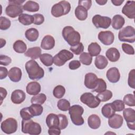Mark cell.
Instances as JSON below:
<instances>
[{"instance_id": "obj_43", "label": "cell", "mask_w": 135, "mask_h": 135, "mask_svg": "<svg viewBox=\"0 0 135 135\" xmlns=\"http://www.w3.org/2000/svg\"><path fill=\"white\" fill-rule=\"evenodd\" d=\"M114 110L117 112H120L124 109L125 105L123 101L121 100H116L111 103Z\"/></svg>"}, {"instance_id": "obj_35", "label": "cell", "mask_w": 135, "mask_h": 135, "mask_svg": "<svg viewBox=\"0 0 135 135\" xmlns=\"http://www.w3.org/2000/svg\"><path fill=\"white\" fill-rule=\"evenodd\" d=\"M29 110L33 117L41 115L43 111V108L41 104L33 103L29 107Z\"/></svg>"}, {"instance_id": "obj_21", "label": "cell", "mask_w": 135, "mask_h": 135, "mask_svg": "<svg viewBox=\"0 0 135 135\" xmlns=\"http://www.w3.org/2000/svg\"><path fill=\"white\" fill-rule=\"evenodd\" d=\"M26 90V92L28 94L35 95L40 93L41 87L40 83L37 82H31L27 84Z\"/></svg>"}, {"instance_id": "obj_38", "label": "cell", "mask_w": 135, "mask_h": 135, "mask_svg": "<svg viewBox=\"0 0 135 135\" xmlns=\"http://www.w3.org/2000/svg\"><path fill=\"white\" fill-rule=\"evenodd\" d=\"M79 60L80 62L83 64L89 65L92 63V56L89 53L83 52L80 54Z\"/></svg>"}, {"instance_id": "obj_60", "label": "cell", "mask_w": 135, "mask_h": 135, "mask_svg": "<svg viewBox=\"0 0 135 135\" xmlns=\"http://www.w3.org/2000/svg\"><path fill=\"white\" fill-rule=\"evenodd\" d=\"M95 2L97 3H98L100 5H104L107 3V0H96Z\"/></svg>"}, {"instance_id": "obj_7", "label": "cell", "mask_w": 135, "mask_h": 135, "mask_svg": "<svg viewBox=\"0 0 135 135\" xmlns=\"http://www.w3.org/2000/svg\"><path fill=\"white\" fill-rule=\"evenodd\" d=\"M73 54L67 50H62L53 57V63L58 66L63 65L73 57Z\"/></svg>"}, {"instance_id": "obj_56", "label": "cell", "mask_w": 135, "mask_h": 135, "mask_svg": "<svg viewBox=\"0 0 135 135\" xmlns=\"http://www.w3.org/2000/svg\"><path fill=\"white\" fill-rule=\"evenodd\" d=\"M8 72L7 71V69L6 68L1 66L0 67V79L3 80L6 78L7 75H8Z\"/></svg>"}, {"instance_id": "obj_9", "label": "cell", "mask_w": 135, "mask_h": 135, "mask_svg": "<svg viewBox=\"0 0 135 135\" xmlns=\"http://www.w3.org/2000/svg\"><path fill=\"white\" fill-rule=\"evenodd\" d=\"M80 100L90 108H95L100 103V101L97 97L90 92H85L82 94L80 97Z\"/></svg>"}, {"instance_id": "obj_3", "label": "cell", "mask_w": 135, "mask_h": 135, "mask_svg": "<svg viewBox=\"0 0 135 135\" xmlns=\"http://www.w3.org/2000/svg\"><path fill=\"white\" fill-rule=\"evenodd\" d=\"M22 131L24 133L31 135H37L41 133L42 129L40 124L31 119L22 121Z\"/></svg>"}, {"instance_id": "obj_48", "label": "cell", "mask_w": 135, "mask_h": 135, "mask_svg": "<svg viewBox=\"0 0 135 135\" xmlns=\"http://www.w3.org/2000/svg\"><path fill=\"white\" fill-rule=\"evenodd\" d=\"M70 51H71L74 54L76 55H79L81 53L83 52L84 50V46L83 44L81 42L78 43V44L71 46L70 49Z\"/></svg>"}, {"instance_id": "obj_53", "label": "cell", "mask_w": 135, "mask_h": 135, "mask_svg": "<svg viewBox=\"0 0 135 135\" xmlns=\"http://www.w3.org/2000/svg\"><path fill=\"white\" fill-rule=\"evenodd\" d=\"M78 5L83 7L88 11L92 5V1L91 0H86V1L80 0L78 2Z\"/></svg>"}, {"instance_id": "obj_28", "label": "cell", "mask_w": 135, "mask_h": 135, "mask_svg": "<svg viewBox=\"0 0 135 135\" xmlns=\"http://www.w3.org/2000/svg\"><path fill=\"white\" fill-rule=\"evenodd\" d=\"M108 64V61L107 58L101 55L97 56L94 61V64L96 68L100 70L104 69Z\"/></svg>"}, {"instance_id": "obj_5", "label": "cell", "mask_w": 135, "mask_h": 135, "mask_svg": "<svg viewBox=\"0 0 135 135\" xmlns=\"http://www.w3.org/2000/svg\"><path fill=\"white\" fill-rule=\"evenodd\" d=\"M71 10V4L66 1H62L54 4L51 8V14L55 17H59L68 14Z\"/></svg>"}, {"instance_id": "obj_59", "label": "cell", "mask_w": 135, "mask_h": 135, "mask_svg": "<svg viewBox=\"0 0 135 135\" xmlns=\"http://www.w3.org/2000/svg\"><path fill=\"white\" fill-rule=\"evenodd\" d=\"M25 2V1H20V0H11L9 1V3H13L17 5H22V4L23 3Z\"/></svg>"}, {"instance_id": "obj_14", "label": "cell", "mask_w": 135, "mask_h": 135, "mask_svg": "<svg viewBox=\"0 0 135 135\" xmlns=\"http://www.w3.org/2000/svg\"><path fill=\"white\" fill-rule=\"evenodd\" d=\"M122 13L130 19H134L135 16V2L128 1L122 9Z\"/></svg>"}, {"instance_id": "obj_23", "label": "cell", "mask_w": 135, "mask_h": 135, "mask_svg": "<svg viewBox=\"0 0 135 135\" xmlns=\"http://www.w3.org/2000/svg\"><path fill=\"white\" fill-rule=\"evenodd\" d=\"M46 123L49 128L54 127H59L60 119L58 115L54 113H50L46 117Z\"/></svg>"}, {"instance_id": "obj_54", "label": "cell", "mask_w": 135, "mask_h": 135, "mask_svg": "<svg viewBox=\"0 0 135 135\" xmlns=\"http://www.w3.org/2000/svg\"><path fill=\"white\" fill-rule=\"evenodd\" d=\"M81 66L80 62L78 60H73L71 61L69 64V68L72 70H74L78 69Z\"/></svg>"}, {"instance_id": "obj_39", "label": "cell", "mask_w": 135, "mask_h": 135, "mask_svg": "<svg viewBox=\"0 0 135 135\" xmlns=\"http://www.w3.org/2000/svg\"><path fill=\"white\" fill-rule=\"evenodd\" d=\"M46 100V97L44 93H38L35 95H34L31 100L32 104L36 103L39 104H43Z\"/></svg>"}, {"instance_id": "obj_27", "label": "cell", "mask_w": 135, "mask_h": 135, "mask_svg": "<svg viewBox=\"0 0 135 135\" xmlns=\"http://www.w3.org/2000/svg\"><path fill=\"white\" fill-rule=\"evenodd\" d=\"M25 36L29 41L34 42L37 40L39 36V33L37 29L35 28H30L25 31Z\"/></svg>"}, {"instance_id": "obj_40", "label": "cell", "mask_w": 135, "mask_h": 135, "mask_svg": "<svg viewBox=\"0 0 135 135\" xmlns=\"http://www.w3.org/2000/svg\"><path fill=\"white\" fill-rule=\"evenodd\" d=\"M107 84L104 80L101 78H98V83L96 87L92 90L93 92H96L97 93H100L106 90Z\"/></svg>"}, {"instance_id": "obj_42", "label": "cell", "mask_w": 135, "mask_h": 135, "mask_svg": "<svg viewBox=\"0 0 135 135\" xmlns=\"http://www.w3.org/2000/svg\"><path fill=\"white\" fill-rule=\"evenodd\" d=\"M57 107L59 110L62 111H66L69 110L70 108V103L68 100L62 99L58 101Z\"/></svg>"}, {"instance_id": "obj_46", "label": "cell", "mask_w": 135, "mask_h": 135, "mask_svg": "<svg viewBox=\"0 0 135 135\" xmlns=\"http://www.w3.org/2000/svg\"><path fill=\"white\" fill-rule=\"evenodd\" d=\"M20 113L21 118L23 120H29L33 117V115L31 114L28 107L22 109Z\"/></svg>"}, {"instance_id": "obj_20", "label": "cell", "mask_w": 135, "mask_h": 135, "mask_svg": "<svg viewBox=\"0 0 135 135\" xmlns=\"http://www.w3.org/2000/svg\"><path fill=\"white\" fill-rule=\"evenodd\" d=\"M22 75L21 70L17 67L12 68L8 73V76L9 79L14 82H19L22 78Z\"/></svg>"}, {"instance_id": "obj_61", "label": "cell", "mask_w": 135, "mask_h": 135, "mask_svg": "<svg viewBox=\"0 0 135 135\" xmlns=\"http://www.w3.org/2000/svg\"><path fill=\"white\" fill-rule=\"evenodd\" d=\"M1 48H2L6 44V41L4 39L1 38Z\"/></svg>"}, {"instance_id": "obj_45", "label": "cell", "mask_w": 135, "mask_h": 135, "mask_svg": "<svg viewBox=\"0 0 135 135\" xmlns=\"http://www.w3.org/2000/svg\"><path fill=\"white\" fill-rule=\"evenodd\" d=\"M10 20L4 17L1 16L0 17V29L2 30H6L8 29L11 26Z\"/></svg>"}, {"instance_id": "obj_6", "label": "cell", "mask_w": 135, "mask_h": 135, "mask_svg": "<svg viewBox=\"0 0 135 135\" xmlns=\"http://www.w3.org/2000/svg\"><path fill=\"white\" fill-rule=\"evenodd\" d=\"M119 40L121 42L133 43L135 41V30L131 26H127L121 30L118 34Z\"/></svg>"}, {"instance_id": "obj_44", "label": "cell", "mask_w": 135, "mask_h": 135, "mask_svg": "<svg viewBox=\"0 0 135 135\" xmlns=\"http://www.w3.org/2000/svg\"><path fill=\"white\" fill-rule=\"evenodd\" d=\"M123 101L124 103L130 107H134L135 105V98L134 94H127L124 95Z\"/></svg>"}, {"instance_id": "obj_22", "label": "cell", "mask_w": 135, "mask_h": 135, "mask_svg": "<svg viewBox=\"0 0 135 135\" xmlns=\"http://www.w3.org/2000/svg\"><path fill=\"white\" fill-rule=\"evenodd\" d=\"M105 55L108 59L112 62L118 61L120 57L119 51L115 47H111L105 53Z\"/></svg>"}, {"instance_id": "obj_47", "label": "cell", "mask_w": 135, "mask_h": 135, "mask_svg": "<svg viewBox=\"0 0 135 135\" xmlns=\"http://www.w3.org/2000/svg\"><path fill=\"white\" fill-rule=\"evenodd\" d=\"M57 115L60 119L59 128L61 130L65 129L68 125V120L66 116L62 114H59Z\"/></svg>"}, {"instance_id": "obj_18", "label": "cell", "mask_w": 135, "mask_h": 135, "mask_svg": "<svg viewBox=\"0 0 135 135\" xmlns=\"http://www.w3.org/2000/svg\"><path fill=\"white\" fill-rule=\"evenodd\" d=\"M26 98V94L25 92L21 90H15L11 94V100L14 104H21L22 103Z\"/></svg>"}, {"instance_id": "obj_52", "label": "cell", "mask_w": 135, "mask_h": 135, "mask_svg": "<svg viewBox=\"0 0 135 135\" xmlns=\"http://www.w3.org/2000/svg\"><path fill=\"white\" fill-rule=\"evenodd\" d=\"M12 62V59L10 57L4 55H0V64L4 66H6L9 65Z\"/></svg>"}, {"instance_id": "obj_1", "label": "cell", "mask_w": 135, "mask_h": 135, "mask_svg": "<svg viewBox=\"0 0 135 135\" xmlns=\"http://www.w3.org/2000/svg\"><path fill=\"white\" fill-rule=\"evenodd\" d=\"M25 67L30 79L38 80L43 78L44 71L34 60H31L27 61L25 64Z\"/></svg>"}, {"instance_id": "obj_12", "label": "cell", "mask_w": 135, "mask_h": 135, "mask_svg": "<svg viewBox=\"0 0 135 135\" xmlns=\"http://www.w3.org/2000/svg\"><path fill=\"white\" fill-rule=\"evenodd\" d=\"M23 11V6L21 5H17L13 3H9V5L6 7L5 13L7 16L12 18H15L22 14Z\"/></svg>"}, {"instance_id": "obj_4", "label": "cell", "mask_w": 135, "mask_h": 135, "mask_svg": "<svg viewBox=\"0 0 135 135\" xmlns=\"http://www.w3.org/2000/svg\"><path fill=\"white\" fill-rule=\"evenodd\" d=\"M84 112V109L78 104H74L70 107L69 113L73 123L76 126H81L84 123V119L82 117Z\"/></svg>"}, {"instance_id": "obj_11", "label": "cell", "mask_w": 135, "mask_h": 135, "mask_svg": "<svg viewBox=\"0 0 135 135\" xmlns=\"http://www.w3.org/2000/svg\"><path fill=\"white\" fill-rule=\"evenodd\" d=\"M123 115L127 122L128 128L132 130H135V111L131 108H126L123 110Z\"/></svg>"}, {"instance_id": "obj_58", "label": "cell", "mask_w": 135, "mask_h": 135, "mask_svg": "<svg viewBox=\"0 0 135 135\" xmlns=\"http://www.w3.org/2000/svg\"><path fill=\"white\" fill-rule=\"evenodd\" d=\"M123 2V0H111V2L115 6H120Z\"/></svg>"}, {"instance_id": "obj_19", "label": "cell", "mask_w": 135, "mask_h": 135, "mask_svg": "<svg viewBox=\"0 0 135 135\" xmlns=\"http://www.w3.org/2000/svg\"><path fill=\"white\" fill-rule=\"evenodd\" d=\"M55 46V40L54 37L51 35H45L42 40L41 47L45 50H50L52 49Z\"/></svg>"}, {"instance_id": "obj_24", "label": "cell", "mask_w": 135, "mask_h": 135, "mask_svg": "<svg viewBox=\"0 0 135 135\" xmlns=\"http://www.w3.org/2000/svg\"><path fill=\"white\" fill-rule=\"evenodd\" d=\"M112 26L114 30H120L122 28L125 23L124 17L119 14L115 15L111 21Z\"/></svg>"}, {"instance_id": "obj_8", "label": "cell", "mask_w": 135, "mask_h": 135, "mask_svg": "<svg viewBox=\"0 0 135 135\" xmlns=\"http://www.w3.org/2000/svg\"><path fill=\"white\" fill-rule=\"evenodd\" d=\"M17 122L15 119L8 118L1 123V128L3 132L10 134L17 131Z\"/></svg>"}, {"instance_id": "obj_32", "label": "cell", "mask_w": 135, "mask_h": 135, "mask_svg": "<svg viewBox=\"0 0 135 135\" xmlns=\"http://www.w3.org/2000/svg\"><path fill=\"white\" fill-rule=\"evenodd\" d=\"M18 21L24 25H30L33 23L34 18L33 15L22 13L18 16Z\"/></svg>"}, {"instance_id": "obj_15", "label": "cell", "mask_w": 135, "mask_h": 135, "mask_svg": "<svg viewBox=\"0 0 135 135\" xmlns=\"http://www.w3.org/2000/svg\"><path fill=\"white\" fill-rule=\"evenodd\" d=\"M98 78L93 73H88L85 75L84 85L89 89H94L98 83Z\"/></svg>"}, {"instance_id": "obj_33", "label": "cell", "mask_w": 135, "mask_h": 135, "mask_svg": "<svg viewBox=\"0 0 135 135\" xmlns=\"http://www.w3.org/2000/svg\"><path fill=\"white\" fill-rule=\"evenodd\" d=\"M89 53L92 56H97L99 55L101 51L100 46L96 42L91 43L89 45L88 47Z\"/></svg>"}, {"instance_id": "obj_51", "label": "cell", "mask_w": 135, "mask_h": 135, "mask_svg": "<svg viewBox=\"0 0 135 135\" xmlns=\"http://www.w3.org/2000/svg\"><path fill=\"white\" fill-rule=\"evenodd\" d=\"M34 21L33 23L35 25H41L42 23H43L44 21V17L42 14H35L33 15Z\"/></svg>"}, {"instance_id": "obj_16", "label": "cell", "mask_w": 135, "mask_h": 135, "mask_svg": "<svg viewBox=\"0 0 135 135\" xmlns=\"http://www.w3.org/2000/svg\"><path fill=\"white\" fill-rule=\"evenodd\" d=\"M123 122V117L118 114H114L111 117L109 118L108 124L113 129L120 128Z\"/></svg>"}, {"instance_id": "obj_25", "label": "cell", "mask_w": 135, "mask_h": 135, "mask_svg": "<svg viewBox=\"0 0 135 135\" xmlns=\"http://www.w3.org/2000/svg\"><path fill=\"white\" fill-rule=\"evenodd\" d=\"M88 124L91 129H98L101 125L100 118L97 114H91L88 119Z\"/></svg>"}, {"instance_id": "obj_37", "label": "cell", "mask_w": 135, "mask_h": 135, "mask_svg": "<svg viewBox=\"0 0 135 135\" xmlns=\"http://www.w3.org/2000/svg\"><path fill=\"white\" fill-rule=\"evenodd\" d=\"M96 97L100 102H106L111 99L112 97V92L109 90H106L102 92L99 93Z\"/></svg>"}, {"instance_id": "obj_36", "label": "cell", "mask_w": 135, "mask_h": 135, "mask_svg": "<svg viewBox=\"0 0 135 135\" xmlns=\"http://www.w3.org/2000/svg\"><path fill=\"white\" fill-rule=\"evenodd\" d=\"M41 62L46 66H50L53 63V56L48 53H43L40 56Z\"/></svg>"}, {"instance_id": "obj_13", "label": "cell", "mask_w": 135, "mask_h": 135, "mask_svg": "<svg viewBox=\"0 0 135 135\" xmlns=\"http://www.w3.org/2000/svg\"><path fill=\"white\" fill-rule=\"evenodd\" d=\"M100 41L105 45H110L113 43L114 40L113 33L110 31H101L98 34Z\"/></svg>"}, {"instance_id": "obj_34", "label": "cell", "mask_w": 135, "mask_h": 135, "mask_svg": "<svg viewBox=\"0 0 135 135\" xmlns=\"http://www.w3.org/2000/svg\"><path fill=\"white\" fill-rule=\"evenodd\" d=\"M14 50L18 53H25L27 49L26 44L22 40H17L13 44Z\"/></svg>"}, {"instance_id": "obj_29", "label": "cell", "mask_w": 135, "mask_h": 135, "mask_svg": "<svg viewBox=\"0 0 135 135\" xmlns=\"http://www.w3.org/2000/svg\"><path fill=\"white\" fill-rule=\"evenodd\" d=\"M76 17L80 21H84L88 17V11L81 6H78L74 11Z\"/></svg>"}, {"instance_id": "obj_57", "label": "cell", "mask_w": 135, "mask_h": 135, "mask_svg": "<svg viewBox=\"0 0 135 135\" xmlns=\"http://www.w3.org/2000/svg\"><path fill=\"white\" fill-rule=\"evenodd\" d=\"M0 92H1L0 93H1V104L3 99L6 98L7 92V91L6 90V89L2 87L0 88Z\"/></svg>"}, {"instance_id": "obj_26", "label": "cell", "mask_w": 135, "mask_h": 135, "mask_svg": "<svg viewBox=\"0 0 135 135\" xmlns=\"http://www.w3.org/2000/svg\"><path fill=\"white\" fill-rule=\"evenodd\" d=\"M24 55L26 56L31 58L32 60L37 59L41 55V49L38 46L29 48L26 51Z\"/></svg>"}, {"instance_id": "obj_2", "label": "cell", "mask_w": 135, "mask_h": 135, "mask_svg": "<svg viewBox=\"0 0 135 135\" xmlns=\"http://www.w3.org/2000/svg\"><path fill=\"white\" fill-rule=\"evenodd\" d=\"M62 34L64 39L71 46L78 44L80 42L81 36L80 33L75 31L72 26H67L64 27Z\"/></svg>"}, {"instance_id": "obj_17", "label": "cell", "mask_w": 135, "mask_h": 135, "mask_svg": "<svg viewBox=\"0 0 135 135\" xmlns=\"http://www.w3.org/2000/svg\"><path fill=\"white\" fill-rule=\"evenodd\" d=\"M106 76L109 82L114 83L118 82L120 78V74L118 68L112 67L107 72Z\"/></svg>"}, {"instance_id": "obj_55", "label": "cell", "mask_w": 135, "mask_h": 135, "mask_svg": "<svg viewBox=\"0 0 135 135\" xmlns=\"http://www.w3.org/2000/svg\"><path fill=\"white\" fill-rule=\"evenodd\" d=\"M48 133L50 135H59L61 134V129L57 127L50 128L48 130Z\"/></svg>"}, {"instance_id": "obj_41", "label": "cell", "mask_w": 135, "mask_h": 135, "mask_svg": "<svg viewBox=\"0 0 135 135\" xmlns=\"http://www.w3.org/2000/svg\"><path fill=\"white\" fill-rule=\"evenodd\" d=\"M65 93V88L61 85H58L56 86L54 88L53 91V95L56 98H57V99H60L62 98L64 96Z\"/></svg>"}, {"instance_id": "obj_49", "label": "cell", "mask_w": 135, "mask_h": 135, "mask_svg": "<svg viewBox=\"0 0 135 135\" xmlns=\"http://www.w3.org/2000/svg\"><path fill=\"white\" fill-rule=\"evenodd\" d=\"M135 70L132 69L131 70L128 75V83L129 86L132 88H135Z\"/></svg>"}, {"instance_id": "obj_30", "label": "cell", "mask_w": 135, "mask_h": 135, "mask_svg": "<svg viewBox=\"0 0 135 135\" xmlns=\"http://www.w3.org/2000/svg\"><path fill=\"white\" fill-rule=\"evenodd\" d=\"M39 4L34 1H28L23 6L24 10L30 12H36L39 10Z\"/></svg>"}, {"instance_id": "obj_50", "label": "cell", "mask_w": 135, "mask_h": 135, "mask_svg": "<svg viewBox=\"0 0 135 135\" xmlns=\"http://www.w3.org/2000/svg\"><path fill=\"white\" fill-rule=\"evenodd\" d=\"M122 49L123 52L129 55H133L134 54V50L132 46L127 44V43H123L122 44Z\"/></svg>"}, {"instance_id": "obj_31", "label": "cell", "mask_w": 135, "mask_h": 135, "mask_svg": "<svg viewBox=\"0 0 135 135\" xmlns=\"http://www.w3.org/2000/svg\"><path fill=\"white\" fill-rule=\"evenodd\" d=\"M101 112L105 118L108 119L115 114V111L113 108L111 103L104 104L101 109Z\"/></svg>"}, {"instance_id": "obj_10", "label": "cell", "mask_w": 135, "mask_h": 135, "mask_svg": "<svg viewBox=\"0 0 135 135\" xmlns=\"http://www.w3.org/2000/svg\"><path fill=\"white\" fill-rule=\"evenodd\" d=\"M93 25L98 28H108L111 25V19L108 16H101L99 14L95 15L92 19Z\"/></svg>"}]
</instances>
